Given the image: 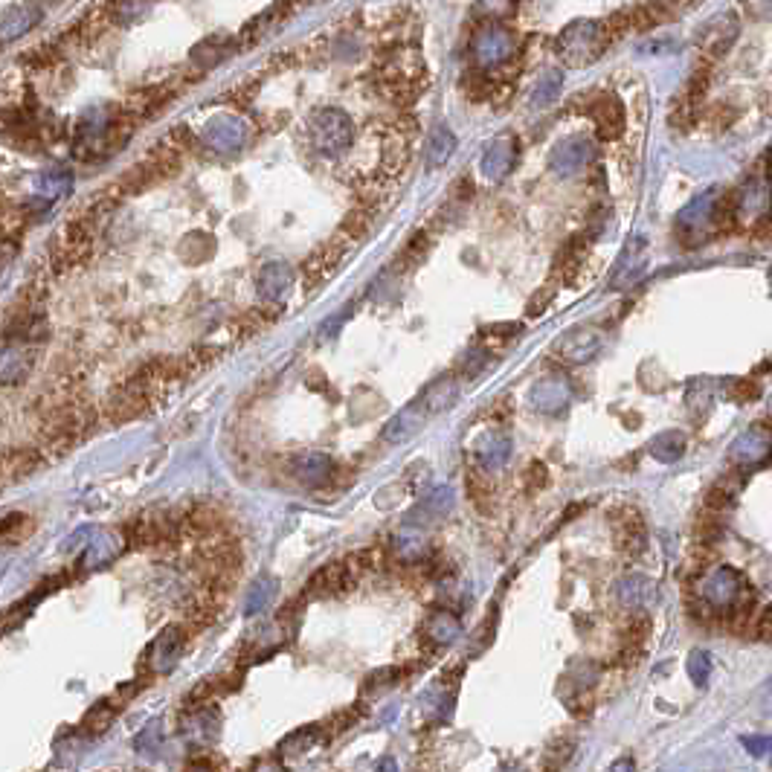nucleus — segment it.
<instances>
[{"mask_svg":"<svg viewBox=\"0 0 772 772\" xmlns=\"http://www.w3.org/2000/svg\"><path fill=\"white\" fill-rule=\"evenodd\" d=\"M308 128H311L314 146L323 154H331V157H337L340 151H346V146L352 143V119L346 117L343 111H337V108L317 111L311 117V122H308Z\"/></svg>","mask_w":772,"mask_h":772,"instance_id":"f257e3e1","label":"nucleus"},{"mask_svg":"<svg viewBox=\"0 0 772 772\" xmlns=\"http://www.w3.org/2000/svg\"><path fill=\"white\" fill-rule=\"evenodd\" d=\"M64 192H70V175L67 172H47V175H41L38 195L44 201H53V198H59Z\"/></svg>","mask_w":772,"mask_h":772,"instance_id":"ddd939ff","label":"nucleus"},{"mask_svg":"<svg viewBox=\"0 0 772 772\" xmlns=\"http://www.w3.org/2000/svg\"><path fill=\"white\" fill-rule=\"evenodd\" d=\"M337 262H340V247H337V244H328L323 250H317V253L305 262V268H302L305 285L311 288V285H317V282H326L328 273L337 268Z\"/></svg>","mask_w":772,"mask_h":772,"instance_id":"1a4fd4ad","label":"nucleus"},{"mask_svg":"<svg viewBox=\"0 0 772 772\" xmlns=\"http://www.w3.org/2000/svg\"><path fill=\"white\" fill-rule=\"evenodd\" d=\"M732 500H735V494L723 485V482H717V485H712L709 491H706V500H703V505L709 508V511H717V514H723L729 505H732Z\"/></svg>","mask_w":772,"mask_h":772,"instance_id":"4468645a","label":"nucleus"},{"mask_svg":"<svg viewBox=\"0 0 772 772\" xmlns=\"http://www.w3.org/2000/svg\"><path fill=\"white\" fill-rule=\"evenodd\" d=\"M256 285H259V294L265 299L282 297L285 288L291 285V268L285 262H270L268 268L259 273Z\"/></svg>","mask_w":772,"mask_h":772,"instance_id":"9d476101","label":"nucleus"},{"mask_svg":"<svg viewBox=\"0 0 772 772\" xmlns=\"http://www.w3.org/2000/svg\"><path fill=\"white\" fill-rule=\"evenodd\" d=\"M514 154H517V140L514 134H500L497 140H491L485 146V154H482V172L488 178L500 180L511 169L514 163Z\"/></svg>","mask_w":772,"mask_h":772,"instance_id":"39448f33","label":"nucleus"},{"mask_svg":"<svg viewBox=\"0 0 772 772\" xmlns=\"http://www.w3.org/2000/svg\"><path fill=\"white\" fill-rule=\"evenodd\" d=\"M758 639H772V610H758Z\"/></svg>","mask_w":772,"mask_h":772,"instance_id":"2eb2a0df","label":"nucleus"},{"mask_svg":"<svg viewBox=\"0 0 772 772\" xmlns=\"http://www.w3.org/2000/svg\"><path fill=\"white\" fill-rule=\"evenodd\" d=\"M90 244H93V238H90L88 227H82V224L64 227L59 244H56V262H59V268L73 265L76 259H82L85 253H90Z\"/></svg>","mask_w":772,"mask_h":772,"instance_id":"6e6552de","label":"nucleus"},{"mask_svg":"<svg viewBox=\"0 0 772 772\" xmlns=\"http://www.w3.org/2000/svg\"><path fill=\"white\" fill-rule=\"evenodd\" d=\"M587 111L598 122V134L604 140H616V134L624 128V111L622 105H619V99L610 96V93H598V96L590 99Z\"/></svg>","mask_w":772,"mask_h":772,"instance_id":"7ed1b4c3","label":"nucleus"},{"mask_svg":"<svg viewBox=\"0 0 772 772\" xmlns=\"http://www.w3.org/2000/svg\"><path fill=\"white\" fill-rule=\"evenodd\" d=\"M613 532H616V546L624 555H639L645 549V523L636 508H622L613 514Z\"/></svg>","mask_w":772,"mask_h":772,"instance_id":"f03ea898","label":"nucleus"},{"mask_svg":"<svg viewBox=\"0 0 772 772\" xmlns=\"http://www.w3.org/2000/svg\"><path fill=\"white\" fill-rule=\"evenodd\" d=\"M453 149H456V137H453L447 128H436V131H433V137L427 140V149H424V160H427V166H430V169L442 166L447 157L453 154Z\"/></svg>","mask_w":772,"mask_h":772,"instance_id":"9b49d317","label":"nucleus"},{"mask_svg":"<svg viewBox=\"0 0 772 772\" xmlns=\"http://www.w3.org/2000/svg\"><path fill=\"white\" fill-rule=\"evenodd\" d=\"M474 53L482 67L503 64V61L514 53V38H511L503 27H488V30L476 38Z\"/></svg>","mask_w":772,"mask_h":772,"instance_id":"20e7f679","label":"nucleus"},{"mask_svg":"<svg viewBox=\"0 0 772 772\" xmlns=\"http://www.w3.org/2000/svg\"><path fill=\"white\" fill-rule=\"evenodd\" d=\"M726 532V523H723V514H717V511H703L697 520H694V540L697 543H703V546H714L720 537Z\"/></svg>","mask_w":772,"mask_h":772,"instance_id":"f8f14e48","label":"nucleus"},{"mask_svg":"<svg viewBox=\"0 0 772 772\" xmlns=\"http://www.w3.org/2000/svg\"><path fill=\"white\" fill-rule=\"evenodd\" d=\"M204 140H207L215 151L230 154V151L241 149V143H244V128H241L238 119L218 117L209 122V128L204 131Z\"/></svg>","mask_w":772,"mask_h":772,"instance_id":"0eeeda50","label":"nucleus"},{"mask_svg":"<svg viewBox=\"0 0 772 772\" xmlns=\"http://www.w3.org/2000/svg\"><path fill=\"white\" fill-rule=\"evenodd\" d=\"M44 9L35 3V0H24V3H15L3 12V41H15L21 38L24 32H30L38 21H41Z\"/></svg>","mask_w":772,"mask_h":772,"instance_id":"423d86ee","label":"nucleus"}]
</instances>
